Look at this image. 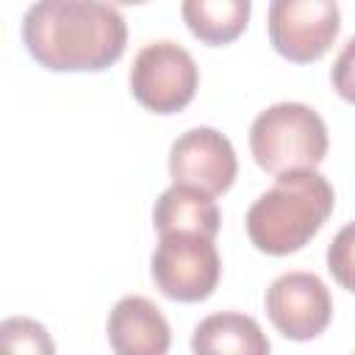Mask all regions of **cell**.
<instances>
[{"instance_id": "1", "label": "cell", "mask_w": 355, "mask_h": 355, "mask_svg": "<svg viewBox=\"0 0 355 355\" xmlns=\"http://www.w3.org/2000/svg\"><path fill=\"white\" fill-rule=\"evenodd\" d=\"M22 44L50 72H103L122 58L128 25L108 0H36L22 19Z\"/></svg>"}, {"instance_id": "2", "label": "cell", "mask_w": 355, "mask_h": 355, "mask_svg": "<svg viewBox=\"0 0 355 355\" xmlns=\"http://www.w3.org/2000/svg\"><path fill=\"white\" fill-rule=\"evenodd\" d=\"M336 191L316 169L280 172L247 211V236L266 255H291L302 250L330 219Z\"/></svg>"}, {"instance_id": "3", "label": "cell", "mask_w": 355, "mask_h": 355, "mask_svg": "<svg viewBox=\"0 0 355 355\" xmlns=\"http://www.w3.org/2000/svg\"><path fill=\"white\" fill-rule=\"evenodd\" d=\"M327 125L305 103H275L250 125V153L269 172L316 169L327 155Z\"/></svg>"}, {"instance_id": "4", "label": "cell", "mask_w": 355, "mask_h": 355, "mask_svg": "<svg viewBox=\"0 0 355 355\" xmlns=\"http://www.w3.org/2000/svg\"><path fill=\"white\" fill-rule=\"evenodd\" d=\"M155 288L175 302H202L222 277V261L214 239L200 233H161L150 258Z\"/></svg>"}, {"instance_id": "5", "label": "cell", "mask_w": 355, "mask_h": 355, "mask_svg": "<svg viewBox=\"0 0 355 355\" xmlns=\"http://www.w3.org/2000/svg\"><path fill=\"white\" fill-rule=\"evenodd\" d=\"M130 94L136 103L153 114H178L183 111L200 86V69L186 47L178 42L161 39L144 44L130 64Z\"/></svg>"}, {"instance_id": "6", "label": "cell", "mask_w": 355, "mask_h": 355, "mask_svg": "<svg viewBox=\"0 0 355 355\" xmlns=\"http://www.w3.org/2000/svg\"><path fill=\"white\" fill-rule=\"evenodd\" d=\"M269 42L277 55L291 64L319 61L341 31L336 0H269Z\"/></svg>"}, {"instance_id": "7", "label": "cell", "mask_w": 355, "mask_h": 355, "mask_svg": "<svg viewBox=\"0 0 355 355\" xmlns=\"http://www.w3.org/2000/svg\"><path fill=\"white\" fill-rule=\"evenodd\" d=\"M263 308L275 330L291 341H311L333 319V300L313 272H286L266 288Z\"/></svg>"}, {"instance_id": "8", "label": "cell", "mask_w": 355, "mask_h": 355, "mask_svg": "<svg viewBox=\"0 0 355 355\" xmlns=\"http://www.w3.org/2000/svg\"><path fill=\"white\" fill-rule=\"evenodd\" d=\"M239 172L230 139L214 128H191L169 147V178L191 183L211 194H225Z\"/></svg>"}, {"instance_id": "9", "label": "cell", "mask_w": 355, "mask_h": 355, "mask_svg": "<svg viewBox=\"0 0 355 355\" xmlns=\"http://www.w3.org/2000/svg\"><path fill=\"white\" fill-rule=\"evenodd\" d=\"M108 344L116 355H164L172 333L161 308L139 294L122 297L105 322Z\"/></svg>"}, {"instance_id": "10", "label": "cell", "mask_w": 355, "mask_h": 355, "mask_svg": "<svg viewBox=\"0 0 355 355\" xmlns=\"http://www.w3.org/2000/svg\"><path fill=\"white\" fill-rule=\"evenodd\" d=\"M153 225L161 233H200L208 239H216L222 214L211 191L191 186V183H172L161 197L155 200L153 208Z\"/></svg>"}, {"instance_id": "11", "label": "cell", "mask_w": 355, "mask_h": 355, "mask_svg": "<svg viewBox=\"0 0 355 355\" xmlns=\"http://www.w3.org/2000/svg\"><path fill=\"white\" fill-rule=\"evenodd\" d=\"M191 349L197 355H266L272 344L252 316L222 311L205 316L194 327Z\"/></svg>"}, {"instance_id": "12", "label": "cell", "mask_w": 355, "mask_h": 355, "mask_svg": "<svg viewBox=\"0 0 355 355\" xmlns=\"http://www.w3.org/2000/svg\"><path fill=\"white\" fill-rule=\"evenodd\" d=\"M252 0H180V17L194 39L208 47L236 42L250 22Z\"/></svg>"}, {"instance_id": "13", "label": "cell", "mask_w": 355, "mask_h": 355, "mask_svg": "<svg viewBox=\"0 0 355 355\" xmlns=\"http://www.w3.org/2000/svg\"><path fill=\"white\" fill-rule=\"evenodd\" d=\"M0 341L8 352H53V341L47 330L25 316H11L0 324Z\"/></svg>"}, {"instance_id": "14", "label": "cell", "mask_w": 355, "mask_h": 355, "mask_svg": "<svg viewBox=\"0 0 355 355\" xmlns=\"http://www.w3.org/2000/svg\"><path fill=\"white\" fill-rule=\"evenodd\" d=\"M327 269L341 288L355 294V222L344 225L327 244Z\"/></svg>"}, {"instance_id": "15", "label": "cell", "mask_w": 355, "mask_h": 355, "mask_svg": "<svg viewBox=\"0 0 355 355\" xmlns=\"http://www.w3.org/2000/svg\"><path fill=\"white\" fill-rule=\"evenodd\" d=\"M330 80H333L336 94L355 105V36L347 39L341 53L336 55L333 69H330Z\"/></svg>"}, {"instance_id": "16", "label": "cell", "mask_w": 355, "mask_h": 355, "mask_svg": "<svg viewBox=\"0 0 355 355\" xmlns=\"http://www.w3.org/2000/svg\"><path fill=\"white\" fill-rule=\"evenodd\" d=\"M108 3H114V6H141L147 0H108Z\"/></svg>"}]
</instances>
